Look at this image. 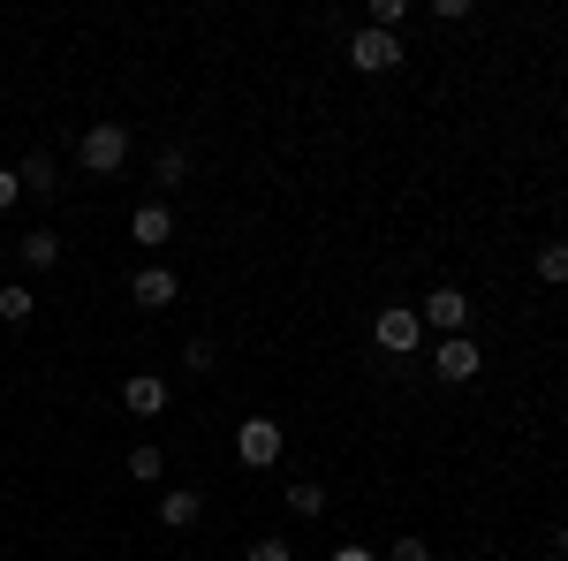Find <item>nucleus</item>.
<instances>
[{"label": "nucleus", "mask_w": 568, "mask_h": 561, "mask_svg": "<svg viewBox=\"0 0 568 561\" xmlns=\"http://www.w3.org/2000/svg\"><path fill=\"white\" fill-rule=\"evenodd\" d=\"M77 160H84V174H122L130 168V122H91Z\"/></svg>", "instance_id": "nucleus-1"}, {"label": "nucleus", "mask_w": 568, "mask_h": 561, "mask_svg": "<svg viewBox=\"0 0 568 561\" xmlns=\"http://www.w3.org/2000/svg\"><path fill=\"white\" fill-rule=\"evenodd\" d=\"M281 448H288L281 418H243V425H235V455H243V471H273Z\"/></svg>", "instance_id": "nucleus-2"}, {"label": "nucleus", "mask_w": 568, "mask_h": 561, "mask_svg": "<svg viewBox=\"0 0 568 561\" xmlns=\"http://www.w3.org/2000/svg\"><path fill=\"white\" fill-rule=\"evenodd\" d=\"M417 319L433 327L439 342H447V334H470V297H463L455 281H439V289H425V303H417Z\"/></svg>", "instance_id": "nucleus-3"}, {"label": "nucleus", "mask_w": 568, "mask_h": 561, "mask_svg": "<svg viewBox=\"0 0 568 561\" xmlns=\"http://www.w3.org/2000/svg\"><path fill=\"white\" fill-rule=\"evenodd\" d=\"M372 342L387 349V357H409V349L425 342V319H417V303H387V311L372 319Z\"/></svg>", "instance_id": "nucleus-4"}, {"label": "nucleus", "mask_w": 568, "mask_h": 561, "mask_svg": "<svg viewBox=\"0 0 568 561\" xmlns=\"http://www.w3.org/2000/svg\"><path fill=\"white\" fill-rule=\"evenodd\" d=\"M349 69H364V77H387V69H402V39H394V31H364V23H356Z\"/></svg>", "instance_id": "nucleus-5"}, {"label": "nucleus", "mask_w": 568, "mask_h": 561, "mask_svg": "<svg viewBox=\"0 0 568 561\" xmlns=\"http://www.w3.org/2000/svg\"><path fill=\"white\" fill-rule=\"evenodd\" d=\"M433 372L447 380V388H463V380H478V372H485V349L470 342V334H447V342L433 349Z\"/></svg>", "instance_id": "nucleus-6"}, {"label": "nucleus", "mask_w": 568, "mask_h": 561, "mask_svg": "<svg viewBox=\"0 0 568 561\" xmlns=\"http://www.w3.org/2000/svg\"><path fill=\"white\" fill-rule=\"evenodd\" d=\"M175 297H182V273H168V266H144V273L130 281V303H136V311H168Z\"/></svg>", "instance_id": "nucleus-7"}, {"label": "nucleus", "mask_w": 568, "mask_h": 561, "mask_svg": "<svg viewBox=\"0 0 568 561\" xmlns=\"http://www.w3.org/2000/svg\"><path fill=\"white\" fill-rule=\"evenodd\" d=\"M122 410H130V418H160V410H168V380H160V372H130V380H122Z\"/></svg>", "instance_id": "nucleus-8"}, {"label": "nucleus", "mask_w": 568, "mask_h": 561, "mask_svg": "<svg viewBox=\"0 0 568 561\" xmlns=\"http://www.w3.org/2000/svg\"><path fill=\"white\" fill-rule=\"evenodd\" d=\"M130 243H144V251H160V243H175V213L152 198V206H136L130 213Z\"/></svg>", "instance_id": "nucleus-9"}, {"label": "nucleus", "mask_w": 568, "mask_h": 561, "mask_svg": "<svg viewBox=\"0 0 568 561\" xmlns=\"http://www.w3.org/2000/svg\"><path fill=\"white\" fill-rule=\"evenodd\" d=\"M197 517H205V493H190V485H168V493H160V523H168V531H190Z\"/></svg>", "instance_id": "nucleus-10"}, {"label": "nucleus", "mask_w": 568, "mask_h": 561, "mask_svg": "<svg viewBox=\"0 0 568 561\" xmlns=\"http://www.w3.org/2000/svg\"><path fill=\"white\" fill-rule=\"evenodd\" d=\"M16 182H23V198H53V190H61V168H53V152H31V160L16 168Z\"/></svg>", "instance_id": "nucleus-11"}, {"label": "nucleus", "mask_w": 568, "mask_h": 561, "mask_svg": "<svg viewBox=\"0 0 568 561\" xmlns=\"http://www.w3.org/2000/svg\"><path fill=\"white\" fill-rule=\"evenodd\" d=\"M16 251H23V266H31V273H53V266H61V236H53V228H31Z\"/></svg>", "instance_id": "nucleus-12"}, {"label": "nucleus", "mask_w": 568, "mask_h": 561, "mask_svg": "<svg viewBox=\"0 0 568 561\" xmlns=\"http://www.w3.org/2000/svg\"><path fill=\"white\" fill-rule=\"evenodd\" d=\"M31 311H39V297H31L23 281H0V327H23Z\"/></svg>", "instance_id": "nucleus-13"}, {"label": "nucleus", "mask_w": 568, "mask_h": 561, "mask_svg": "<svg viewBox=\"0 0 568 561\" xmlns=\"http://www.w3.org/2000/svg\"><path fill=\"white\" fill-rule=\"evenodd\" d=\"M409 23V0H364V31H402Z\"/></svg>", "instance_id": "nucleus-14"}, {"label": "nucleus", "mask_w": 568, "mask_h": 561, "mask_svg": "<svg viewBox=\"0 0 568 561\" xmlns=\"http://www.w3.org/2000/svg\"><path fill=\"white\" fill-rule=\"evenodd\" d=\"M160 471H168V455H160L152 440H136V448H130V478H136V485H160Z\"/></svg>", "instance_id": "nucleus-15"}, {"label": "nucleus", "mask_w": 568, "mask_h": 561, "mask_svg": "<svg viewBox=\"0 0 568 561\" xmlns=\"http://www.w3.org/2000/svg\"><path fill=\"white\" fill-rule=\"evenodd\" d=\"M538 281L546 289H568V243H538Z\"/></svg>", "instance_id": "nucleus-16"}, {"label": "nucleus", "mask_w": 568, "mask_h": 561, "mask_svg": "<svg viewBox=\"0 0 568 561\" xmlns=\"http://www.w3.org/2000/svg\"><path fill=\"white\" fill-rule=\"evenodd\" d=\"M281 501H288L296 517H326V485H311V478H296V485H288Z\"/></svg>", "instance_id": "nucleus-17"}, {"label": "nucleus", "mask_w": 568, "mask_h": 561, "mask_svg": "<svg viewBox=\"0 0 568 561\" xmlns=\"http://www.w3.org/2000/svg\"><path fill=\"white\" fill-rule=\"evenodd\" d=\"M152 174H160V190H182V174H190V152H182V144H168V152L152 160Z\"/></svg>", "instance_id": "nucleus-18"}, {"label": "nucleus", "mask_w": 568, "mask_h": 561, "mask_svg": "<svg viewBox=\"0 0 568 561\" xmlns=\"http://www.w3.org/2000/svg\"><path fill=\"white\" fill-rule=\"evenodd\" d=\"M387 561H433V547H425V539L409 531V539H394V547H387Z\"/></svg>", "instance_id": "nucleus-19"}, {"label": "nucleus", "mask_w": 568, "mask_h": 561, "mask_svg": "<svg viewBox=\"0 0 568 561\" xmlns=\"http://www.w3.org/2000/svg\"><path fill=\"white\" fill-rule=\"evenodd\" d=\"M251 561H296V554H288V539H251Z\"/></svg>", "instance_id": "nucleus-20"}, {"label": "nucleus", "mask_w": 568, "mask_h": 561, "mask_svg": "<svg viewBox=\"0 0 568 561\" xmlns=\"http://www.w3.org/2000/svg\"><path fill=\"white\" fill-rule=\"evenodd\" d=\"M182 372H213V342H190V349H182Z\"/></svg>", "instance_id": "nucleus-21"}, {"label": "nucleus", "mask_w": 568, "mask_h": 561, "mask_svg": "<svg viewBox=\"0 0 568 561\" xmlns=\"http://www.w3.org/2000/svg\"><path fill=\"white\" fill-rule=\"evenodd\" d=\"M16 198H23V182H16V168H0V213H8Z\"/></svg>", "instance_id": "nucleus-22"}, {"label": "nucleus", "mask_w": 568, "mask_h": 561, "mask_svg": "<svg viewBox=\"0 0 568 561\" xmlns=\"http://www.w3.org/2000/svg\"><path fill=\"white\" fill-rule=\"evenodd\" d=\"M546 547H554V561H568V523H554V539H546Z\"/></svg>", "instance_id": "nucleus-23"}, {"label": "nucleus", "mask_w": 568, "mask_h": 561, "mask_svg": "<svg viewBox=\"0 0 568 561\" xmlns=\"http://www.w3.org/2000/svg\"><path fill=\"white\" fill-rule=\"evenodd\" d=\"M334 561H379L372 547H334Z\"/></svg>", "instance_id": "nucleus-24"}, {"label": "nucleus", "mask_w": 568, "mask_h": 561, "mask_svg": "<svg viewBox=\"0 0 568 561\" xmlns=\"http://www.w3.org/2000/svg\"><path fill=\"white\" fill-rule=\"evenodd\" d=\"M470 561H493V554H470Z\"/></svg>", "instance_id": "nucleus-25"}]
</instances>
